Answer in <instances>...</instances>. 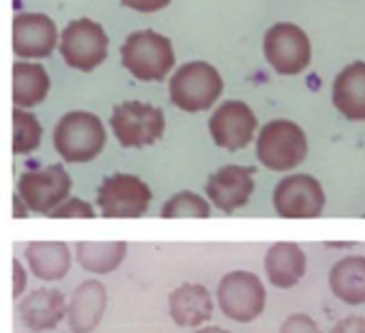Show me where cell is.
Returning <instances> with one entry per match:
<instances>
[{"label": "cell", "mask_w": 365, "mask_h": 333, "mask_svg": "<svg viewBox=\"0 0 365 333\" xmlns=\"http://www.w3.org/2000/svg\"><path fill=\"white\" fill-rule=\"evenodd\" d=\"M329 284L333 294L348 305L365 303V256H346L331 269Z\"/></svg>", "instance_id": "44dd1931"}, {"label": "cell", "mask_w": 365, "mask_h": 333, "mask_svg": "<svg viewBox=\"0 0 365 333\" xmlns=\"http://www.w3.org/2000/svg\"><path fill=\"white\" fill-rule=\"evenodd\" d=\"M267 303V290L252 271H230L220 280L217 305L226 318L235 322L256 320Z\"/></svg>", "instance_id": "ba28073f"}, {"label": "cell", "mask_w": 365, "mask_h": 333, "mask_svg": "<svg viewBox=\"0 0 365 333\" xmlns=\"http://www.w3.org/2000/svg\"><path fill=\"white\" fill-rule=\"evenodd\" d=\"M50 93V76L39 63H16L14 65V106L35 108L43 103Z\"/></svg>", "instance_id": "7402d4cb"}, {"label": "cell", "mask_w": 365, "mask_h": 333, "mask_svg": "<svg viewBox=\"0 0 365 333\" xmlns=\"http://www.w3.org/2000/svg\"><path fill=\"white\" fill-rule=\"evenodd\" d=\"M120 3L140 14H155L170 5V0H120Z\"/></svg>", "instance_id": "83f0119b"}, {"label": "cell", "mask_w": 365, "mask_h": 333, "mask_svg": "<svg viewBox=\"0 0 365 333\" xmlns=\"http://www.w3.org/2000/svg\"><path fill=\"white\" fill-rule=\"evenodd\" d=\"M43 127L39 118L22 108H14V155H29L39 148Z\"/></svg>", "instance_id": "cb8c5ba5"}, {"label": "cell", "mask_w": 365, "mask_h": 333, "mask_svg": "<svg viewBox=\"0 0 365 333\" xmlns=\"http://www.w3.org/2000/svg\"><path fill=\"white\" fill-rule=\"evenodd\" d=\"M48 217L52 220H67V217H80V220H95L97 217V211L91 203L82 200V198H76V196H69L65 203H61Z\"/></svg>", "instance_id": "484cf974"}, {"label": "cell", "mask_w": 365, "mask_h": 333, "mask_svg": "<svg viewBox=\"0 0 365 333\" xmlns=\"http://www.w3.org/2000/svg\"><path fill=\"white\" fill-rule=\"evenodd\" d=\"M110 127L123 148H142L155 144L165 129L163 110L144 101H123L114 106Z\"/></svg>", "instance_id": "5b68a950"}, {"label": "cell", "mask_w": 365, "mask_h": 333, "mask_svg": "<svg viewBox=\"0 0 365 333\" xmlns=\"http://www.w3.org/2000/svg\"><path fill=\"white\" fill-rule=\"evenodd\" d=\"M254 175L256 168H250V165H222L209 177L205 185L207 198L220 211L235 213L250 203L256 185Z\"/></svg>", "instance_id": "4fadbf2b"}, {"label": "cell", "mask_w": 365, "mask_h": 333, "mask_svg": "<svg viewBox=\"0 0 365 333\" xmlns=\"http://www.w3.org/2000/svg\"><path fill=\"white\" fill-rule=\"evenodd\" d=\"M307 258L303 250L292 241H279L269 247L264 254V271L273 286L277 288H292L305 275Z\"/></svg>", "instance_id": "ac0fdd59"}, {"label": "cell", "mask_w": 365, "mask_h": 333, "mask_svg": "<svg viewBox=\"0 0 365 333\" xmlns=\"http://www.w3.org/2000/svg\"><path fill=\"white\" fill-rule=\"evenodd\" d=\"M56 153L69 163H86L101 155L108 142L101 118L93 112L73 110L61 116L52 135Z\"/></svg>", "instance_id": "6da1fadb"}, {"label": "cell", "mask_w": 365, "mask_h": 333, "mask_svg": "<svg viewBox=\"0 0 365 333\" xmlns=\"http://www.w3.org/2000/svg\"><path fill=\"white\" fill-rule=\"evenodd\" d=\"M174 48L155 31L131 33L120 48L123 67L140 82H161L174 69Z\"/></svg>", "instance_id": "3957f363"}, {"label": "cell", "mask_w": 365, "mask_h": 333, "mask_svg": "<svg viewBox=\"0 0 365 333\" xmlns=\"http://www.w3.org/2000/svg\"><path fill=\"white\" fill-rule=\"evenodd\" d=\"M333 103L346 118L365 121V63H352L337 73Z\"/></svg>", "instance_id": "ffe728a7"}, {"label": "cell", "mask_w": 365, "mask_h": 333, "mask_svg": "<svg viewBox=\"0 0 365 333\" xmlns=\"http://www.w3.org/2000/svg\"><path fill=\"white\" fill-rule=\"evenodd\" d=\"M11 267H14V299L18 301L24 294V290H26L29 277H26V269L22 267V262L18 258L11 260Z\"/></svg>", "instance_id": "f546056e"}, {"label": "cell", "mask_w": 365, "mask_h": 333, "mask_svg": "<svg viewBox=\"0 0 365 333\" xmlns=\"http://www.w3.org/2000/svg\"><path fill=\"white\" fill-rule=\"evenodd\" d=\"M196 333H230V331H226V329H222V327L211 324V327H202V329H198Z\"/></svg>", "instance_id": "1f68e13d"}, {"label": "cell", "mask_w": 365, "mask_h": 333, "mask_svg": "<svg viewBox=\"0 0 365 333\" xmlns=\"http://www.w3.org/2000/svg\"><path fill=\"white\" fill-rule=\"evenodd\" d=\"M279 333H320V327L318 322L307 316V314H290L282 327H279Z\"/></svg>", "instance_id": "4316f807"}, {"label": "cell", "mask_w": 365, "mask_h": 333, "mask_svg": "<svg viewBox=\"0 0 365 333\" xmlns=\"http://www.w3.org/2000/svg\"><path fill=\"white\" fill-rule=\"evenodd\" d=\"M73 181L65 165L52 163L41 170H26L18 181V196L31 213L50 215L71 194Z\"/></svg>", "instance_id": "52a82bcc"}, {"label": "cell", "mask_w": 365, "mask_h": 333, "mask_svg": "<svg viewBox=\"0 0 365 333\" xmlns=\"http://www.w3.org/2000/svg\"><path fill=\"white\" fill-rule=\"evenodd\" d=\"M331 333H365V318L363 316H348L339 320Z\"/></svg>", "instance_id": "f1b7e54d"}, {"label": "cell", "mask_w": 365, "mask_h": 333, "mask_svg": "<svg viewBox=\"0 0 365 333\" xmlns=\"http://www.w3.org/2000/svg\"><path fill=\"white\" fill-rule=\"evenodd\" d=\"M67 316V299L58 288H37L20 301V320L31 331H52Z\"/></svg>", "instance_id": "e0dca14e"}, {"label": "cell", "mask_w": 365, "mask_h": 333, "mask_svg": "<svg viewBox=\"0 0 365 333\" xmlns=\"http://www.w3.org/2000/svg\"><path fill=\"white\" fill-rule=\"evenodd\" d=\"M153 200L150 188L135 175L116 173L106 177L97 190V207L108 220L142 217Z\"/></svg>", "instance_id": "8992f818"}, {"label": "cell", "mask_w": 365, "mask_h": 333, "mask_svg": "<svg viewBox=\"0 0 365 333\" xmlns=\"http://www.w3.org/2000/svg\"><path fill=\"white\" fill-rule=\"evenodd\" d=\"M213 297L205 284L185 282L168 297V314L178 327H200L213 316Z\"/></svg>", "instance_id": "2e32d148"}, {"label": "cell", "mask_w": 365, "mask_h": 333, "mask_svg": "<svg viewBox=\"0 0 365 333\" xmlns=\"http://www.w3.org/2000/svg\"><path fill=\"white\" fill-rule=\"evenodd\" d=\"M273 207L286 220L318 217L324 209V190L309 175H290L275 185Z\"/></svg>", "instance_id": "8fae6325"}, {"label": "cell", "mask_w": 365, "mask_h": 333, "mask_svg": "<svg viewBox=\"0 0 365 333\" xmlns=\"http://www.w3.org/2000/svg\"><path fill=\"white\" fill-rule=\"evenodd\" d=\"M110 39L101 24L80 18L65 26L61 35V54L71 69L93 71L108 58Z\"/></svg>", "instance_id": "9c48e42d"}, {"label": "cell", "mask_w": 365, "mask_h": 333, "mask_svg": "<svg viewBox=\"0 0 365 333\" xmlns=\"http://www.w3.org/2000/svg\"><path fill=\"white\" fill-rule=\"evenodd\" d=\"M56 43V24L46 14H20L14 18V52L18 58H48Z\"/></svg>", "instance_id": "5bb4252c"}, {"label": "cell", "mask_w": 365, "mask_h": 333, "mask_svg": "<svg viewBox=\"0 0 365 333\" xmlns=\"http://www.w3.org/2000/svg\"><path fill=\"white\" fill-rule=\"evenodd\" d=\"M170 101L182 112H205L224 93V80L220 71L205 63L192 61L180 65L170 80Z\"/></svg>", "instance_id": "7a4b0ae2"}, {"label": "cell", "mask_w": 365, "mask_h": 333, "mask_svg": "<svg viewBox=\"0 0 365 333\" xmlns=\"http://www.w3.org/2000/svg\"><path fill=\"white\" fill-rule=\"evenodd\" d=\"M264 56L277 73L297 76L312 61L309 37L297 24L279 22L264 35Z\"/></svg>", "instance_id": "30bf717a"}, {"label": "cell", "mask_w": 365, "mask_h": 333, "mask_svg": "<svg viewBox=\"0 0 365 333\" xmlns=\"http://www.w3.org/2000/svg\"><path fill=\"white\" fill-rule=\"evenodd\" d=\"M29 209H26V205L22 203V198L18 196V194H14V217L16 220H26L29 217Z\"/></svg>", "instance_id": "4dcf8cb0"}, {"label": "cell", "mask_w": 365, "mask_h": 333, "mask_svg": "<svg viewBox=\"0 0 365 333\" xmlns=\"http://www.w3.org/2000/svg\"><path fill=\"white\" fill-rule=\"evenodd\" d=\"M211 215V205L196 192H178L170 196L161 207V217L178 220V217H196L207 220Z\"/></svg>", "instance_id": "d4e9b609"}, {"label": "cell", "mask_w": 365, "mask_h": 333, "mask_svg": "<svg viewBox=\"0 0 365 333\" xmlns=\"http://www.w3.org/2000/svg\"><path fill=\"white\" fill-rule=\"evenodd\" d=\"M256 155L264 168L273 173H288L307 157L305 131L286 118L271 121L258 133Z\"/></svg>", "instance_id": "277c9868"}, {"label": "cell", "mask_w": 365, "mask_h": 333, "mask_svg": "<svg viewBox=\"0 0 365 333\" xmlns=\"http://www.w3.org/2000/svg\"><path fill=\"white\" fill-rule=\"evenodd\" d=\"M108 307V288L99 280L82 282L67 303V324L71 333H93L103 320Z\"/></svg>", "instance_id": "9a60e30c"}, {"label": "cell", "mask_w": 365, "mask_h": 333, "mask_svg": "<svg viewBox=\"0 0 365 333\" xmlns=\"http://www.w3.org/2000/svg\"><path fill=\"white\" fill-rule=\"evenodd\" d=\"M24 256L33 275L41 282H58L71 271V252L63 241H31Z\"/></svg>", "instance_id": "d6986e66"}, {"label": "cell", "mask_w": 365, "mask_h": 333, "mask_svg": "<svg viewBox=\"0 0 365 333\" xmlns=\"http://www.w3.org/2000/svg\"><path fill=\"white\" fill-rule=\"evenodd\" d=\"M256 127L258 121L252 108L245 101L237 99L224 101L209 118V131L213 142L228 153L245 148L254 140Z\"/></svg>", "instance_id": "7c38bea8"}, {"label": "cell", "mask_w": 365, "mask_h": 333, "mask_svg": "<svg viewBox=\"0 0 365 333\" xmlns=\"http://www.w3.org/2000/svg\"><path fill=\"white\" fill-rule=\"evenodd\" d=\"M76 258L80 267L95 275H108L116 271L127 258L125 241H80L76 245Z\"/></svg>", "instance_id": "603a6c76"}]
</instances>
